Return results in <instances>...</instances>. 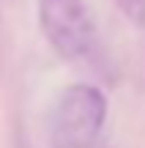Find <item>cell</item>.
Instances as JSON below:
<instances>
[{
    "mask_svg": "<svg viewBox=\"0 0 145 148\" xmlns=\"http://www.w3.org/2000/svg\"><path fill=\"white\" fill-rule=\"evenodd\" d=\"M107 121V99L96 85L77 82L52 107L49 129L58 148H91Z\"/></svg>",
    "mask_w": 145,
    "mask_h": 148,
    "instance_id": "obj_1",
    "label": "cell"
},
{
    "mask_svg": "<svg viewBox=\"0 0 145 148\" xmlns=\"http://www.w3.org/2000/svg\"><path fill=\"white\" fill-rule=\"evenodd\" d=\"M38 25L60 58L91 63L99 52V36L85 0H38Z\"/></svg>",
    "mask_w": 145,
    "mask_h": 148,
    "instance_id": "obj_2",
    "label": "cell"
},
{
    "mask_svg": "<svg viewBox=\"0 0 145 148\" xmlns=\"http://www.w3.org/2000/svg\"><path fill=\"white\" fill-rule=\"evenodd\" d=\"M118 11L137 27H145V0H112Z\"/></svg>",
    "mask_w": 145,
    "mask_h": 148,
    "instance_id": "obj_3",
    "label": "cell"
}]
</instances>
